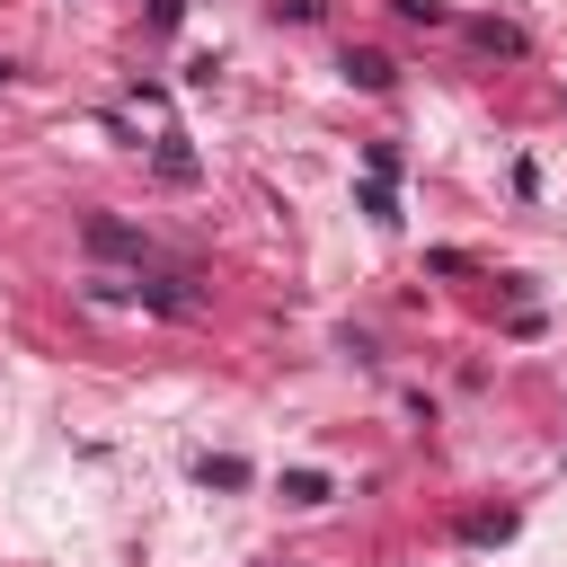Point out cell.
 I'll use <instances>...</instances> for the list:
<instances>
[{
    "label": "cell",
    "mask_w": 567,
    "mask_h": 567,
    "mask_svg": "<svg viewBox=\"0 0 567 567\" xmlns=\"http://www.w3.org/2000/svg\"><path fill=\"white\" fill-rule=\"evenodd\" d=\"M80 239H89V257H124L133 275H142V266H159L151 230H133V221H115V213H89V230H80Z\"/></svg>",
    "instance_id": "obj_1"
},
{
    "label": "cell",
    "mask_w": 567,
    "mask_h": 567,
    "mask_svg": "<svg viewBox=\"0 0 567 567\" xmlns=\"http://www.w3.org/2000/svg\"><path fill=\"white\" fill-rule=\"evenodd\" d=\"M133 301H151V310H168V319H195V292H186V275H133Z\"/></svg>",
    "instance_id": "obj_2"
},
{
    "label": "cell",
    "mask_w": 567,
    "mask_h": 567,
    "mask_svg": "<svg viewBox=\"0 0 567 567\" xmlns=\"http://www.w3.org/2000/svg\"><path fill=\"white\" fill-rule=\"evenodd\" d=\"M346 80H354V89H390V80H399V62H390V53H372V44H346Z\"/></svg>",
    "instance_id": "obj_3"
},
{
    "label": "cell",
    "mask_w": 567,
    "mask_h": 567,
    "mask_svg": "<svg viewBox=\"0 0 567 567\" xmlns=\"http://www.w3.org/2000/svg\"><path fill=\"white\" fill-rule=\"evenodd\" d=\"M151 168H159L168 186H186V177H195V151H186V133H159V151H151Z\"/></svg>",
    "instance_id": "obj_4"
},
{
    "label": "cell",
    "mask_w": 567,
    "mask_h": 567,
    "mask_svg": "<svg viewBox=\"0 0 567 567\" xmlns=\"http://www.w3.org/2000/svg\"><path fill=\"white\" fill-rule=\"evenodd\" d=\"M470 44H478V53H523V27H505V18H470Z\"/></svg>",
    "instance_id": "obj_5"
},
{
    "label": "cell",
    "mask_w": 567,
    "mask_h": 567,
    "mask_svg": "<svg viewBox=\"0 0 567 567\" xmlns=\"http://www.w3.org/2000/svg\"><path fill=\"white\" fill-rule=\"evenodd\" d=\"M461 540H470V549H487V540H514V514H470V523H461Z\"/></svg>",
    "instance_id": "obj_6"
},
{
    "label": "cell",
    "mask_w": 567,
    "mask_h": 567,
    "mask_svg": "<svg viewBox=\"0 0 567 567\" xmlns=\"http://www.w3.org/2000/svg\"><path fill=\"white\" fill-rule=\"evenodd\" d=\"M363 213H372V221H399V195H390V177H363Z\"/></svg>",
    "instance_id": "obj_7"
},
{
    "label": "cell",
    "mask_w": 567,
    "mask_h": 567,
    "mask_svg": "<svg viewBox=\"0 0 567 567\" xmlns=\"http://www.w3.org/2000/svg\"><path fill=\"white\" fill-rule=\"evenodd\" d=\"M284 496H292V505H328V478H319V470H292Z\"/></svg>",
    "instance_id": "obj_8"
},
{
    "label": "cell",
    "mask_w": 567,
    "mask_h": 567,
    "mask_svg": "<svg viewBox=\"0 0 567 567\" xmlns=\"http://www.w3.org/2000/svg\"><path fill=\"white\" fill-rule=\"evenodd\" d=\"M195 478H204V487H239L248 470H239V461H195Z\"/></svg>",
    "instance_id": "obj_9"
},
{
    "label": "cell",
    "mask_w": 567,
    "mask_h": 567,
    "mask_svg": "<svg viewBox=\"0 0 567 567\" xmlns=\"http://www.w3.org/2000/svg\"><path fill=\"white\" fill-rule=\"evenodd\" d=\"M390 9H399L408 27H443V0H390Z\"/></svg>",
    "instance_id": "obj_10"
},
{
    "label": "cell",
    "mask_w": 567,
    "mask_h": 567,
    "mask_svg": "<svg viewBox=\"0 0 567 567\" xmlns=\"http://www.w3.org/2000/svg\"><path fill=\"white\" fill-rule=\"evenodd\" d=\"M177 18H186V0H151V27L159 35H177Z\"/></svg>",
    "instance_id": "obj_11"
},
{
    "label": "cell",
    "mask_w": 567,
    "mask_h": 567,
    "mask_svg": "<svg viewBox=\"0 0 567 567\" xmlns=\"http://www.w3.org/2000/svg\"><path fill=\"white\" fill-rule=\"evenodd\" d=\"M9 80H18V62H0V89H9Z\"/></svg>",
    "instance_id": "obj_12"
}]
</instances>
